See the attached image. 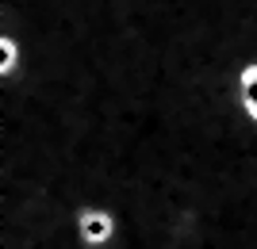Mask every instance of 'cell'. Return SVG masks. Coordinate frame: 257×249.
<instances>
[{
	"label": "cell",
	"instance_id": "obj_1",
	"mask_svg": "<svg viewBox=\"0 0 257 249\" xmlns=\"http://www.w3.org/2000/svg\"><path fill=\"white\" fill-rule=\"evenodd\" d=\"M73 241L81 249H111L119 238V211L107 203H85L73 211Z\"/></svg>",
	"mask_w": 257,
	"mask_h": 249
},
{
	"label": "cell",
	"instance_id": "obj_2",
	"mask_svg": "<svg viewBox=\"0 0 257 249\" xmlns=\"http://www.w3.org/2000/svg\"><path fill=\"white\" fill-rule=\"evenodd\" d=\"M234 100H238V111L242 119L257 127V62H246L234 77Z\"/></svg>",
	"mask_w": 257,
	"mask_h": 249
},
{
	"label": "cell",
	"instance_id": "obj_3",
	"mask_svg": "<svg viewBox=\"0 0 257 249\" xmlns=\"http://www.w3.org/2000/svg\"><path fill=\"white\" fill-rule=\"evenodd\" d=\"M23 62H27V50L16 35L0 31V81H16L23 73Z\"/></svg>",
	"mask_w": 257,
	"mask_h": 249
}]
</instances>
